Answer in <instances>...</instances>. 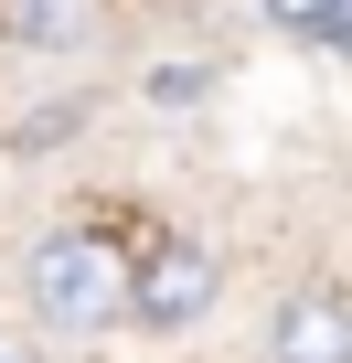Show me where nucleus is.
Listing matches in <instances>:
<instances>
[{
	"label": "nucleus",
	"mask_w": 352,
	"mask_h": 363,
	"mask_svg": "<svg viewBox=\"0 0 352 363\" xmlns=\"http://www.w3.org/2000/svg\"><path fill=\"white\" fill-rule=\"evenodd\" d=\"M203 96H214V65H160V75H149V107H160V118H193Z\"/></svg>",
	"instance_id": "nucleus-5"
},
{
	"label": "nucleus",
	"mask_w": 352,
	"mask_h": 363,
	"mask_svg": "<svg viewBox=\"0 0 352 363\" xmlns=\"http://www.w3.org/2000/svg\"><path fill=\"white\" fill-rule=\"evenodd\" d=\"M107 22H118V0H0V43H11V54H43V65L107 43Z\"/></svg>",
	"instance_id": "nucleus-4"
},
{
	"label": "nucleus",
	"mask_w": 352,
	"mask_h": 363,
	"mask_svg": "<svg viewBox=\"0 0 352 363\" xmlns=\"http://www.w3.org/2000/svg\"><path fill=\"white\" fill-rule=\"evenodd\" d=\"M256 11H267V22L288 33V43H320V33L341 22V0H256Z\"/></svg>",
	"instance_id": "nucleus-6"
},
{
	"label": "nucleus",
	"mask_w": 352,
	"mask_h": 363,
	"mask_svg": "<svg viewBox=\"0 0 352 363\" xmlns=\"http://www.w3.org/2000/svg\"><path fill=\"white\" fill-rule=\"evenodd\" d=\"M214 299H225V257L193 246V235H160V246H128V320L118 331L171 342V331H193Z\"/></svg>",
	"instance_id": "nucleus-2"
},
{
	"label": "nucleus",
	"mask_w": 352,
	"mask_h": 363,
	"mask_svg": "<svg viewBox=\"0 0 352 363\" xmlns=\"http://www.w3.org/2000/svg\"><path fill=\"white\" fill-rule=\"evenodd\" d=\"M267 363H352V299L341 289H288L267 310Z\"/></svg>",
	"instance_id": "nucleus-3"
},
{
	"label": "nucleus",
	"mask_w": 352,
	"mask_h": 363,
	"mask_svg": "<svg viewBox=\"0 0 352 363\" xmlns=\"http://www.w3.org/2000/svg\"><path fill=\"white\" fill-rule=\"evenodd\" d=\"M320 43H331V54H341V65H352V0H341V22H331V33H320Z\"/></svg>",
	"instance_id": "nucleus-7"
},
{
	"label": "nucleus",
	"mask_w": 352,
	"mask_h": 363,
	"mask_svg": "<svg viewBox=\"0 0 352 363\" xmlns=\"http://www.w3.org/2000/svg\"><path fill=\"white\" fill-rule=\"evenodd\" d=\"M22 310H33L43 331H64V342L118 331V320H128V235H107V225H54V235H33V246H22Z\"/></svg>",
	"instance_id": "nucleus-1"
}]
</instances>
